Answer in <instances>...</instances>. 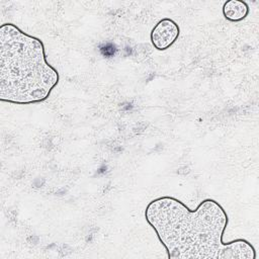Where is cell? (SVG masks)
Instances as JSON below:
<instances>
[{
  "mask_svg": "<svg viewBox=\"0 0 259 259\" xmlns=\"http://www.w3.org/2000/svg\"><path fill=\"white\" fill-rule=\"evenodd\" d=\"M144 215L170 259H256L248 240L224 242L229 215L212 198L190 209L178 198L164 195L151 200Z\"/></svg>",
  "mask_w": 259,
  "mask_h": 259,
  "instance_id": "1",
  "label": "cell"
},
{
  "mask_svg": "<svg viewBox=\"0 0 259 259\" xmlns=\"http://www.w3.org/2000/svg\"><path fill=\"white\" fill-rule=\"evenodd\" d=\"M60 81L42 40L6 22L0 26V100L29 105L47 100Z\"/></svg>",
  "mask_w": 259,
  "mask_h": 259,
  "instance_id": "2",
  "label": "cell"
},
{
  "mask_svg": "<svg viewBox=\"0 0 259 259\" xmlns=\"http://www.w3.org/2000/svg\"><path fill=\"white\" fill-rule=\"evenodd\" d=\"M179 35L180 27L178 23L169 17H164L153 26L150 39L154 49L166 51L176 42Z\"/></svg>",
  "mask_w": 259,
  "mask_h": 259,
  "instance_id": "3",
  "label": "cell"
},
{
  "mask_svg": "<svg viewBox=\"0 0 259 259\" xmlns=\"http://www.w3.org/2000/svg\"><path fill=\"white\" fill-rule=\"evenodd\" d=\"M223 16L230 22H240L244 20L250 12V7L243 0H228L222 7Z\"/></svg>",
  "mask_w": 259,
  "mask_h": 259,
  "instance_id": "4",
  "label": "cell"
}]
</instances>
